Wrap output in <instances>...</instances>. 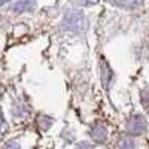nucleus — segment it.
Listing matches in <instances>:
<instances>
[{"label": "nucleus", "instance_id": "1", "mask_svg": "<svg viewBox=\"0 0 149 149\" xmlns=\"http://www.w3.org/2000/svg\"><path fill=\"white\" fill-rule=\"evenodd\" d=\"M116 3L125 5V6H136L140 3V0H116Z\"/></svg>", "mask_w": 149, "mask_h": 149}]
</instances>
